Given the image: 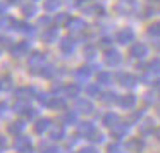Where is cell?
<instances>
[{"instance_id":"obj_1","label":"cell","mask_w":160,"mask_h":153,"mask_svg":"<svg viewBox=\"0 0 160 153\" xmlns=\"http://www.w3.org/2000/svg\"><path fill=\"white\" fill-rule=\"evenodd\" d=\"M43 62H45V53L42 52H35L29 55V60H28V67L33 74L35 72H40V69H43Z\"/></svg>"},{"instance_id":"obj_2","label":"cell","mask_w":160,"mask_h":153,"mask_svg":"<svg viewBox=\"0 0 160 153\" xmlns=\"http://www.w3.org/2000/svg\"><path fill=\"white\" fill-rule=\"evenodd\" d=\"M14 148H16V151H19V153H29L33 148L31 138H28V136H16Z\"/></svg>"},{"instance_id":"obj_3","label":"cell","mask_w":160,"mask_h":153,"mask_svg":"<svg viewBox=\"0 0 160 153\" xmlns=\"http://www.w3.org/2000/svg\"><path fill=\"white\" fill-rule=\"evenodd\" d=\"M86 22L83 21V19L79 17H74V19H69V22H67V29H69L71 33H74V35H79V33H84L86 31Z\"/></svg>"},{"instance_id":"obj_4","label":"cell","mask_w":160,"mask_h":153,"mask_svg":"<svg viewBox=\"0 0 160 153\" xmlns=\"http://www.w3.org/2000/svg\"><path fill=\"white\" fill-rule=\"evenodd\" d=\"M16 100H24V101H29L31 98L36 96V91L29 86H22V88H18L16 90Z\"/></svg>"},{"instance_id":"obj_5","label":"cell","mask_w":160,"mask_h":153,"mask_svg":"<svg viewBox=\"0 0 160 153\" xmlns=\"http://www.w3.org/2000/svg\"><path fill=\"white\" fill-rule=\"evenodd\" d=\"M115 40H117L119 43H122V45H126V43H129V42L134 40V33H132L131 28H124L115 35Z\"/></svg>"},{"instance_id":"obj_6","label":"cell","mask_w":160,"mask_h":153,"mask_svg":"<svg viewBox=\"0 0 160 153\" xmlns=\"http://www.w3.org/2000/svg\"><path fill=\"white\" fill-rule=\"evenodd\" d=\"M105 62H107V66H119L121 64V53L117 52V50L110 48L105 52Z\"/></svg>"},{"instance_id":"obj_7","label":"cell","mask_w":160,"mask_h":153,"mask_svg":"<svg viewBox=\"0 0 160 153\" xmlns=\"http://www.w3.org/2000/svg\"><path fill=\"white\" fill-rule=\"evenodd\" d=\"M12 55L14 57H22V55H28L29 52V43L28 42H21V43H16L14 47H12Z\"/></svg>"},{"instance_id":"obj_8","label":"cell","mask_w":160,"mask_h":153,"mask_svg":"<svg viewBox=\"0 0 160 153\" xmlns=\"http://www.w3.org/2000/svg\"><path fill=\"white\" fill-rule=\"evenodd\" d=\"M50 126H52V121H50L48 117L38 119L36 124H35V132H36V134H43V132H47L50 129Z\"/></svg>"},{"instance_id":"obj_9","label":"cell","mask_w":160,"mask_h":153,"mask_svg":"<svg viewBox=\"0 0 160 153\" xmlns=\"http://www.w3.org/2000/svg\"><path fill=\"white\" fill-rule=\"evenodd\" d=\"M146 52H148V48H146L143 43H134V45L131 47V50H129L131 57H134V59H143V57L146 55Z\"/></svg>"},{"instance_id":"obj_10","label":"cell","mask_w":160,"mask_h":153,"mask_svg":"<svg viewBox=\"0 0 160 153\" xmlns=\"http://www.w3.org/2000/svg\"><path fill=\"white\" fill-rule=\"evenodd\" d=\"M76 110L78 112H83V114H91L93 112V103L86 98H79L76 101Z\"/></svg>"},{"instance_id":"obj_11","label":"cell","mask_w":160,"mask_h":153,"mask_svg":"<svg viewBox=\"0 0 160 153\" xmlns=\"http://www.w3.org/2000/svg\"><path fill=\"white\" fill-rule=\"evenodd\" d=\"M12 29H16L18 33H22V35H33V26L22 21H12Z\"/></svg>"},{"instance_id":"obj_12","label":"cell","mask_w":160,"mask_h":153,"mask_svg":"<svg viewBox=\"0 0 160 153\" xmlns=\"http://www.w3.org/2000/svg\"><path fill=\"white\" fill-rule=\"evenodd\" d=\"M91 132H95V127L91 122H81V124H78V134L84 136V138H90Z\"/></svg>"},{"instance_id":"obj_13","label":"cell","mask_w":160,"mask_h":153,"mask_svg":"<svg viewBox=\"0 0 160 153\" xmlns=\"http://www.w3.org/2000/svg\"><path fill=\"white\" fill-rule=\"evenodd\" d=\"M117 79H119V83L122 84V86H126V88H132V86H136V77L132 76V74H119L117 76Z\"/></svg>"},{"instance_id":"obj_14","label":"cell","mask_w":160,"mask_h":153,"mask_svg":"<svg viewBox=\"0 0 160 153\" xmlns=\"http://www.w3.org/2000/svg\"><path fill=\"white\" fill-rule=\"evenodd\" d=\"M117 101L122 108H132L136 103V96L134 95H122V96H119Z\"/></svg>"},{"instance_id":"obj_15","label":"cell","mask_w":160,"mask_h":153,"mask_svg":"<svg viewBox=\"0 0 160 153\" xmlns=\"http://www.w3.org/2000/svg\"><path fill=\"white\" fill-rule=\"evenodd\" d=\"M60 50H62V53H67V55H71V53L74 52V40L69 38V36L62 38V40H60Z\"/></svg>"},{"instance_id":"obj_16","label":"cell","mask_w":160,"mask_h":153,"mask_svg":"<svg viewBox=\"0 0 160 153\" xmlns=\"http://www.w3.org/2000/svg\"><path fill=\"white\" fill-rule=\"evenodd\" d=\"M115 9H117L119 14H131L132 9H134V2L132 0H122Z\"/></svg>"},{"instance_id":"obj_17","label":"cell","mask_w":160,"mask_h":153,"mask_svg":"<svg viewBox=\"0 0 160 153\" xmlns=\"http://www.w3.org/2000/svg\"><path fill=\"white\" fill-rule=\"evenodd\" d=\"M64 126L62 124H55L52 126V129H50V139H53V141H59V139L64 138Z\"/></svg>"},{"instance_id":"obj_18","label":"cell","mask_w":160,"mask_h":153,"mask_svg":"<svg viewBox=\"0 0 160 153\" xmlns=\"http://www.w3.org/2000/svg\"><path fill=\"white\" fill-rule=\"evenodd\" d=\"M119 115L114 114V112H108V114L103 115V126H107V127H114L115 124H119Z\"/></svg>"},{"instance_id":"obj_19","label":"cell","mask_w":160,"mask_h":153,"mask_svg":"<svg viewBox=\"0 0 160 153\" xmlns=\"http://www.w3.org/2000/svg\"><path fill=\"white\" fill-rule=\"evenodd\" d=\"M112 129V136L114 138H124L126 134H128V126L126 124H115Z\"/></svg>"},{"instance_id":"obj_20","label":"cell","mask_w":160,"mask_h":153,"mask_svg":"<svg viewBox=\"0 0 160 153\" xmlns=\"http://www.w3.org/2000/svg\"><path fill=\"white\" fill-rule=\"evenodd\" d=\"M7 129H9V132H11V134H14V136H19V134L22 132V129H24V122H22V121L11 122Z\"/></svg>"},{"instance_id":"obj_21","label":"cell","mask_w":160,"mask_h":153,"mask_svg":"<svg viewBox=\"0 0 160 153\" xmlns=\"http://www.w3.org/2000/svg\"><path fill=\"white\" fill-rule=\"evenodd\" d=\"M126 148H128L129 151H139V150L143 148V141L139 138H132V139H129V141H128Z\"/></svg>"},{"instance_id":"obj_22","label":"cell","mask_w":160,"mask_h":153,"mask_svg":"<svg viewBox=\"0 0 160 153\" xmlns=\"http://www.w3.org/2000/svg\"><path fill=\"white\" fill-rule=\"evenodd\" d=\"M14 83H12L11 76H2L0 77V91H11Z\"/></svg>"},{"instance_id":"obj_23","label":"cell","mask_w":160,"mask_h":153,"mask_svg":"<svg viewBox=\"0 0 160 153\" xmlns=\"http://www.w3.org/2000/svg\"><path fill=\"white\" fill-rule=\"evenodd\" d=\"M48 107L53 108V110H62V108H66V101H64V98H60V96H52Z\"/></svg>"},{"instance_id":"obj_24","label":"cell","mask_w":160,"mask_h":153,"mask_svg":"<svg viewBox=\"0 0 160 153\" xmlns=\"http://www.w3.org/2000/svg\"><path fill=\"white\" fill-rule=\"evenodd\" d=\"M153 121L152 119H145V121L141 122V126H139V132L141 134H150V132H153Z\"/></svg>"},{"instance_id":"obj_25","label":"cell","mask_w":160,"mask_h":153,"mask_svg":"<svg viewBox=\"0 0 160 153\" xmlns=\"http://www.w3.org/2000/svg\"><path fill=\"white\" fill-rule=\"evenodd\" d=\"M57 29L55 28H50V29H47L45 33H43V42H47V43H53V42H57Z\"/></svg>"},{"instance_id":"obj_26","label":"cell","mask_w":160,"mask_h":153,"mask_svg":"<svg viewBox=\"0 0 160 153\" xmlns=\"http://www.w3.org/2000/svg\"><path fill=\"white\" fill-rule=\"evenodd\" d=\"M14 112H18V114H22L24 115V112L29 108V105H28V101H24V100H16L14 101Z\"/></svg>"},{"instance_id":"obj_27","label":"cell","mask_w":160,"mask_h":153,"mask_svg":"<svg viewBox=\"0 0 160 153\" xmlns=\"http://www.w3.org/2000/svg\"><path fill=\"white\" fill-rule=\"evenodd\" d=\"M21 12L26 16V17H31V16L36 14V5L33 4V2H31V4L28 2V4H24V5L21 7Z\"/></svg>"},{"instance_id":"obj_28","label":"cell","mask_w":160,"mask_h":153,"mask_svg":"<svg viewBox=\"0 0 160 153\" xmlns=\"http://www.w3.org/2000/svg\"><path fill=\"white\" fill-rule=\"evenodd\" d=\"M90 74H91L90 67H81V69H78V71H76V77H78V81H86L88 77H90Z\"/></svg>"},{"instance_id":"obj_29","label":"cell","mask_w":160,"mask_h":153,"mask_svg":"<svg viewBox=\"0 0 160 153\" xmlns=\"http://www.w3.org/2000/svg\"><path fill=\"white\" fill-rule=\"evenodd\" d=\"M84 12L90 16H103V7L102 5H91V7H86L84 9Z\"/></svg>"},{"instance_id":"obj_30","label":"cell","mask_w":160,"mask_h":153,"mask_svg":"<svg viewBox=\"0 0 160 153\" xmlns=\"http://www.w3.org/2000/svg\"><path fill=\"white\" fill-rule=\"evenodd\" d=\"M86 93H88V96L98 98L100 96V88H98V84H90V86H86Z\"/></svg>"},{"instance_id":"obj_31","label":"cell","mask_w":160,"mask_h":153,"mask_svg":"<svg viewBox=\"0 0 160 153\" xmlns=\"http://www.w3.org/2000/svg\"><path fill=\"white\" fill-rule=\"evenodd\" d=\"M69 14H66V12H62V14H59L57 16V19H55V24L57 26H67V22H69Z\"/></svg>"},{"instance_id":"obj_32","label":"cell","mask_w":160,"mask_h":153,"mask_svg":"<svg viewBox=\"0 0 160 153\" xmlns=\"http://www.w3.org/2000/svg\"><path fill=\"white\" fill-rule=\"evenodd\" d=\"M97 79H98V83H100V84H108L112 81V74H108V72H98Z\"/></svg>"},{"instance_id":"obj_33","label":"cell","mask_w":160,"mask_h":153,"mask_svg":"<svg viewBox=\"0 0 160 153\" xmlns=\"http://www.w3.org/2000/svg\"><path fill=\"white\" fill-rule=\"evenodd\" d=\"M158 95H160V91H148V93L145 95V100H146V103H155V101L160 98Z\"/></svg>"},{"instance_id":"obj_34","label":"cell","mask_w":160,"mask_h":153,"mask_svg":"<svg viewBox=\"0 0 160 153\" xmlns=\"http://www.w3.org/2000/svg\"><path fill=\"white\" fill-rule=\"evenodd\" d=\"M62 121L66 122V124H74V122L78 121L76 112H66V114H64V117H62Z\"/></svg>"},{"instance_id":"obj_35","label":"cell","mask_w":160,"mask_h":153,"mask_svg":"<svg viewBox=\"0 0 160 153\" xmlns=\"http://www.w3.org/2000/svg\"><path fill=\"white\" fill-rule=\"evenodd\" d=\"M40 74H42L43 77H47V79H50V77H53V74H55V69H53L52 66H47L40 71Z\"/></svg>"},{"instance_id":"obj_36","label":"cell","mask_w":160,"mask_h":153,"mask_svg":"<svg viewBox=\"0 0 160 153\" xmlns=\"http://www.w3.org/2000/svg\"><path fill=\"white\" fill-rule=\"evenodd\" d=\"M36 98H38L40 105H45V107H48V105H50V100H52V96H50L48 93H40Z\"/></svg>"},{"instance_id":"obj_37","label":"cell","mask_w":160,"mask_h":153,"mask_svg":"<svg viewBox=\"0 0 160 153\" xmlns=\"http://www.w3.org/2000/svg\"><path fill=\"white\" fill-rule=\"evenodd\" d=\"M148 33L152 36H160V22H153V24H150Z\"/></svg>"},{"instance_id":"obj_38","label":"cell","mask_w":160,"mask_h":153,"mask_svg":"<svg viewBox=\"0 0 160 153\" xmlns=\"http://www.w3.org/2000/svg\"><path fill=\"white\" fill-rule=\"evenodd\" d=\"M150 71L155 74H160V59H153L150 62Z\"/></svg>"},{"instance_id":"obj_39","label":"cell","mask_w":160,"mask_h":153,"mask_svg":"<svg viewBox=\"0 0 160 153\" xmlns=\"http://www.w3.org/2000/svg\"><path fill=\"white\" fill-rule=\"evenodd\" d=\"M57 7H59V0H48V2H45L47 11H57Z\"/></svg>"},{"instance_id":"obj_40","label":"cell","mask_w":160,"mask_h":153,"mask_svg":"<svg viewBox=\"0 0 160 153\" xmlns=\"http://www.w3.org/2000/svg\"><path fill=\"white\" fill-rule=\"evenodd\" d=\"M88 139H90V141H95V143H100V141H103V136H102L98 131H95V132H91V136Z\"/></svg>"},{"instance_id":"obj_41","label":"cell","mask_w":160,"mask_h":153,"mask_svg":"<svg viewBox=\"0 0 160 153\" xmlns=\"http://www.w3.org/2000/svg\"><path fill=\"white\" fill-rule=\"evenodd\" d=\"M115 96H117V95L107 93V95H103V101H105V103H114V101H115Z\"/></svg>"},{"instance_id":"obj_42","label":"cell","mask_w":160,"mask_h":153,"mask_svg":"<svg viewBox=\"0 0 160 153\" xmlns=\"http://www.w3.org/2000/svg\"><path fill=\"white\" fill-rule=\"evenodd\" d=\"M42 153H60V148H57V146H45Z\"/></svg>"},{"instance_id":"obj_43","label":"cell","mask_w":160,"mask_h":153,"mask_svg":"<svg viewBox=\"0 0 160 153\" xmlns=\"http://www.w3.org/2000/svg\"><path fill=\"white\" fill-rule=\"evenodd\" d=\"M0 42H2V45H4V47H7V48H11V50H12V47H14V43H12L11 38H2Z\"/></svg>"},{"instance_id":"obj_44","label":"cell","mask_w":160,"mask_h":153,"mask_svg":"<svg viewBox=\"0 0 160 153\" xmlns=\"http://www.w3.org/2000/svg\"><path fill=\"white\" fill-rule=\"evenodd\" d=\"M35 114H36V110H35V108H31V107H29L28 110L24 112V117H28V119H33V117H35Z\"/></svg>"},{"instance_id":"obj_45","label":"cell","mask_w":160,"mask_h":153,"mask_svg":"<svg viewBox=\"0 0 160 153\" xmlns=\"http://www.w3.org/2000/svg\"><path fill=\"white\" fill-rule=\"evenodd\" d=\"M5 148H7V139H5L4 136H0V151L5 150Z\"/></svg>"},{"instance_id":"obj_46","label":"cell","mask_w":160,"mask_h":153,"mask_svg":"<svg viewBox=\"0 0 160 153\" xmlns=\"http://www.w3.org/2000/svg\"><path fill=\"white\" fill-rule=\"evenodd\" d=\"M50 22H52V19H50V17H42V19H40V24H42V26H48Z\"/></svg>"},{"instance_id":"obj_47","label":"cell","mask_w":160,"mask_h":153,"mask_svg":"<svg viewBox=\"0 0 160 153\" xmlns=\"http://www.w3.org/2000/svg\"><path fill=\"white\" fill-rule=\"evenodd\" d=\"M78 153H97V150L95 148H83L81 151H78Z\"/></svg>"},{"instance_id":"obj_48","label":"cell","mask_w":160,"mask_h":153,"mask_svg":"<svg viewBox=\"0 0 160 153\" xmlns=\"http://www.w3.org/2000/svg\"><path fill=\"white\" fill-rule=\"evenodd\" d=\"M93 53H95V50L91 48V47H88V48H86V57H90V59H91V57H93Z\"/></svg>"},{"instance_id":"obj_49","label":"cell","mask_w":160,"mask_h":153,"mask_svg":"<svg viewBox=\"0 0 160 153\" xmlns=\"http://www.w3.org/2000/svg\"><path fill=\"white\" fill-rule=\"evenodd\" d=\"M117 150H119L117 145H110V146H108V151H110V153H115Z\"/></svg>"},{"instance_id":"obj_50","label":"cell","mask_w":160,"mask_h":153,"mask_svg":"<svg viewBox=\"0 0 160 153\" xmlns=\"http://www.w3.org/2000/svg\"><path fill=\"white\" fill-rule=\"evenodd\" d=\"M110 40H108V38H103V40H102V45H103V47H108V45H110Z\"/></svg>"},{"instance_id":"obj_51","label":"cell","mask_w":160,"mask_h":153,"mask_svg":"<svg viewBox=\"0 0 160 153\" xmlns=\"http://www.w3.org/2000/svg\"><path fill=\"white\" fill-rule=\"evenodd\" d=\"M83 2H91V0H76V5H81Z\"/></svg>"},{"instance_id":"obj_52","label":"cell","mask_w":160,"mask_h":153,"mask_svg":"<svg viewBox=\"0 0 160 153\" xmlns=\"http://www.w3.org/2000/svg\"><path fill=\"white\" fill-rule=\"evenodd\" d=\"M4 12H5V7H4V5H0V16L4 14Z\"/></svg>"},{"instance_id":"obj_53","label":"cell","mask_w":160,"mask_h":153,"mask_svg":"<svg viewBox=\"0 0 160 153\" xmlns=\"http://www.w3.org/2000/svg\"><path fill=\"white\" fill-rule=\"evenodd\" d=\"M9 4H16V2H19V0H7Z\"/></svg>"},{"instance_id":"obj_54","label":"cell","mask_w":160,"mask_h":153,"mask_svg":"<svg viewBox=\"0 0 160 153\" xmlns=\"http://www.w3.org/2000/svg\"><path fill=\"white\" fill-rule=\"evenodd\" d=\"M157 138H158V139H160V127H158V129H157Z\"/></svg>"},{"instance_id":"obj_55","label":"cell","mask_w":160,"mask_h":153,"mask_svg":"<svg viewBox=\"0 0 160 153\" xmlns=\"http://www.w3.org/2000/svg\"><path fill=\"white\" fill-rule=\"evenodd\" d=\"M157 48H158V50H160V42H158V43H157Z\"/></svg>"},{"instance_id":"obj_56","label":"cell","mask_w":160,"mask_h":153,"mask_svg":"<svg viewBox=\"0 0 160 153\" xmlns=\"http://www.w3.org/2000/svg\"><path fill=\"white\" fill-rule=\"evenodd\" d=\"M150 2H158V0H150Z\"/></svg>"},{"instance_id":"obj_57","label":"cell","mask_w":160,"mask_h":153,"mask_svg":"<svg viewBox=\"0 0 160 153\" xmlns=\"http://www.w3.org/2000/svg\"><path fill=\"white\" fill-rule=\"evenodd\" d=\"M158 115H160V108H158Z\"/></svg>"},{"instance_id":"obj_58","label":"cell","mask_w":160,"mask_h":153,"mask_svg":"<svg viewBox=\"0 0 160 153\" xmlns=\"http://www.w3.org/2000/svg\"><path fill=\"white\" fill-rule=\"evenodd\" d=\"M33 2H35V0H33Z\"/></svg>"}]
</instances>
